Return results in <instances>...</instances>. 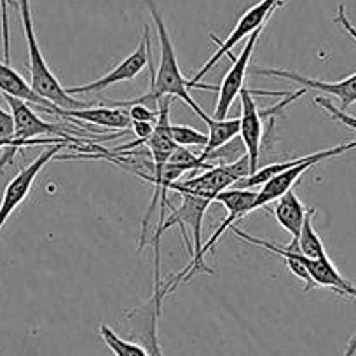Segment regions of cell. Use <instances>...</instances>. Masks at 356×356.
Here are the masks:
<instances>
[{
    "label": "cell",
    "instance_id": "14",
    "mask_svg": "<svg viewBox=\"0 0 356 356\" xmlns=\"http://www.w3.org/2000/svg\"><path fill=\"white\" fill-rule=\"evenodd\" d=\"M273 213H275L278 224L292 236V241L297 243L300 231H302V224L304 218H306L307 208L304 207V203L299 200V196L293 193V189L285 193L282 197H278V200L275 201V210H273Z\"/></svg>",
    "mask_w": 356,
    "mask_h": 356
},
{
    "label": "cell",
    "instance_id": "5",
    "mask_svg": "<svg viewBox=\"0 0 356 356\" xmlns=\"http://www.w3.org/2000/svg\"><path fill=\"white\" fill-rule=\"evenodd\" d=\"M152 47H150V30L149 25L143 29V37L140 40L138 47L129 54L128 58L121 61V63L115 65L108 74H105L104 77L97 79V81L89 82V84L82 86H74V88H67V93L70 97L74 95H93V93H102L105 89H108L111 86L119 84V82L131 81V79L138 77L142 74L143 68L149 65L150 58H152Z\"/></svg>",
    "mask_w": 356,
    "mask_h": 356
},
{
    "label": "cell",
    "instance_id": "24",
    "mask_svg": "<svg viewBox=\"0 0 356 356\" xmlns=\"http://www.w3.org/2000/svg\"><path fill=\"white\" fill-rule=\"evenodd\" d=\"M335 23H339V25L344 26L346 32H348L349 35L356 40V29L351 25V23H349L348 16H346V11H344V6L342 4L339 6V9H337V18H335Z\"/></svg>",
    "mask_w": 356,
    "mask_h": 356
},
{
    "label": "cell",
    "instance_id": "15",
    "mask_svg": "<svg viewBox=\"0 0 356 356\" xmlns=\"http://www.w3.org/2000/svg\"><path fill=\"white\" fill-rule=\"evenodd\" d=\"M201 118V121H204V124L208 126V142L207 145L201 150V157L207 161L208 154H211L213 150L220 149L225 143H229L231 140H234L236 136H239V118L234 119H215L211 115L204 114L203 111L197 114Z\"/></svg>",
    "mask_w": 356,
    "mask_h": 356
},
{
    "label": "cell",
    "instance_id": "12",
    "mask_svg": "<svg viewBox=\"0 0 356 356\" xmlns=\"http://www.w3.org/2000/svg\"><path fill=\"white\" fill-rule=\"evenodd\" d=\"M58 118L67 119L72 122H88V124L104 126L108 129H126L131 126V118H129L128 108L124 107H88L81 111H63L60 108Z\"/></svg>",
    "mask_w": 356,
    "mask_h": 356
},
{
    "label": "cell",
    "instance_id": "11",
    "mask_svg": "<svg viewBox=\"0 0 356 356\" xmlns=\"http://www.w3.org/2000/svg\"><path fill=\"white\" fill-rule=\"evenodd\" d=\"M0 91L13 98L26 102V104L35 105V107H39V111L47 112V114L51 115H58V112H60V107H56V105L51 104L49 100L40 97L35 89L32 88V84H29V82H26L11 65L6 63V61L4 63L0 61Z\"/></svg>",
    "mask_w": 356,
    "mask_h": 356
},
{
    "label": "cell",
    "instance_id": "13",
    "mask_svg": "<svg viewBox=\"0 0 356 356\" xmlns=\"http://www.w3.org/2000/svg\"><path fill=\"white\" fill-rule=\"evenodd\" d=\"M304 264H306V269L314 285L325 286V289L334 290L339 296L356 300V286L335 269L334 262L328 259V255L321 257V259H304Z\"/></svg>",
    "mask_w": 356,
    "mask_h": 356
},
{
    "label": "cell",
    "instance_id": "17",
    "mask_svg": "<svg viewBox=\"0 0 356 356\" xmlns=\"http://www.w3.org/2000/svg\"><path fill=\"white\" fill-rule=\"evenodd\" d=\"M100 335L114 356H150L142 344L119 337L108 325H100Z\"/></svg>",
    "mask_w": 356,
    "mask_h": 356
},
{
    "label": "cell",
    "instance_id": "26",
    "mask_svg": "<svg viewBox=\"0 0 356 356\" xmlns=\"http://www.w3.org/2000/svg\"><path fill=\"white\" fill-rule=\"evenodd\" d=\"M16 2H18V0H16Z\"/></svg>",
    "mask_w": 356,
    "mask_h": 356
},
{
    "label": "cell",
    "instance_id": "23",
    "mask_svg": "<svg viewBox=\"0 0 356 356\" xmlns=\"http://www.w3.org/2000/svg\"><path fill=\"white\" fill-rule=\"evenodd\" d=\"M131 126H133V131H135L136 138L142 140V142H145V143H147V140H149V138H150V135H152L154 126H156V124H152V122L133 121V122H131Z\"/></svg>",
    "mask_w": 356,
    "mask_h": 356
},
{
    "label": "cell",
    "instance_id": "18",
    "mask_svg": "<svg viewBox=\"0 0 356 356\" xmlns=\"http://www.w3.org/2000/svg\"><path fill=\"white\" fill-rule=\"evenodd\" d=\"M170 133L178 147H204L208 142V135L191 128V126L171 124Z\"/></svg>",
    "mask_w": 356,
    "mask_h": 356
},
{
    "label": "cell",
    "instance_id": "8",
    "mask_svg": "<svg viewBox=\"0 0 356 356\" xmlns=\"http://www.w3.org/2000/svg\"><path fill=\"white\" fill-rule=\"evenodd\" d=\"M4 100L8 102L9 108H11L13 119H15V136L16 140H33V138H44L47 135L61 136V138L68 140H81L70 135L72 129L65 124H54V122H47L40 119L39 115L33 112L30 104L26 102L13 98L9 95H2Z\"/></svg>",
    "mask_w": 356,
    "mask_h": 356
},
{
    "label": "cell",
    "instance_id": "10",
    "mask_svg": "<svg viewBox=\"0 0 356 356\" xmlns=\"http://www.w3.org/2000/svg\"><path fill=\"white\" fill-rule=\"evenodd\" d=\"M241 100V118H239V136L246 147V154L252 163L253 173L260 166V152H262V138H264V118L259 111L257 104L253 102L252 89L243 88L239 93Z\"/></svg>",
    "mask_w": 356,
    "mask_h": 356
},
{
    "label": "cell",
    "instance_id": "1",
    "mask_svg": "<svg viewBox=\"0 0 356 356\" xmlns=\"http://www.w3.org/2000/svg\"><path fill=\"white\" fill-rule=\"evenodd\" d=\"M147 6H149L150 16H152V22L156 25L157 37H159V47H161V58H159V67L157 70H154L152 65H150V88L143 97L135 98V100L128 102H114V107H129V105L142 104L147 107H152L157 105V102L161 98H180L182 102H186L191 108H193L196 114H200L203 108L196 104V100L193 98L189 89L197 88V89H218L217 86H208V84H194L193 81H187L186 77L180 72L178 67L177 53H175V46L171 42L170 32L166 29V23H164L163 15H161L159 8H157L156 0H147Z\"/></svg>",
    "mask_w": 356,
    "mask_h": 356
},
{
    "label": "cell",
    "instance_id": "19",
    "mask_svg": "<svg viewBox=\"0 0 356 356\" xmlns=\"http://www.w3.org/2000/svg\"><path fill=\"white\" fill-rule=\"evenodd\" d=\"M314 104H316L318 107L323 108V111L327 112V114L330 115L332 119H335V121H339L341 124L348 126V128L355 129V131H356V118H355V115H349L348 112L337 108L334 104H332L330 100H328V98H325V97H316V98H314Z\"/></svg>",
    "mask_w": 356,
    "mask_h": 356
},
{
    "label": "cell",
    "instance_id": "7",
    "mask_svg": "<svg viewBox=\"0 0 356 356\" xmlns=\"http://www.w3.org/2000/svg\"><path fill=\"white\" fill-rule=\"evenodd\" d=\"M262 30L264 26L262 29L255 30V32L248 37V40H246L241 54H239L236 60L232 58L234 63H232V67L229 68L224 81H222L220 88H218V98H217V105H215V114H213L215 119L227 118L232 104H234L236 98L239 97L241 89L245 88V77H246V70H248L250 58H252L253 49H255L257 42H259V37L262 35Z\"/></svg>",
    "mask_w": 356,
    "mask_h": 356
},
{
    "label": "cell",
    "instance_id": "2",
    "mask_svg": "<svg viewBox=\"0 0 356 356\" xmlns=\"http://www.w3.org/2000/svg\"><path fill=\"white\" fill-rule=\"evenodd\" d=\"M19 13H22V23L23 32H25L26 47H29V68H30V84L35 89L40 97L49 100L51 104L56 107L63 108V111H81V108L91 107L86 102L77 100V98L70 97L67 93V89L61 86L56 75L47 65L46 58H44L42 51H40L39 40H37L35 29H33L32 19V9H30V0H18Z\"/></svg>",
    "mask_w": 356,
    "mask_h": 356
},
{
    "label": "cell",
    "instance_id": "4",
    "mask_svg": "<svg viewBox=\"0 0 356 356\" xmlns=\"http://www.w3.org/2000/svg\"><path fill=\"white\" fill-rule=\"evenodd\" d=\"M353 149H356V140L355 142L341 143V145H335L332 147V149H325V150H320V152L309 154V156H304V159L300 161L299 164L282 171V173H278L275 178H271L269 182H266L262 187H260L259 196H257V204H255L257 210H259V208H267V204L275 203L278 197H282L283 194L292 191L293 186L299 182V178L302 177L309 168H313L314 164H320L323 163V161L341 156V154L348 152V150H353Z\"/></svg>",
    "mask_w": 356,
    "mask_h": 356
},
{
    "label": "cell",
    "instance_id": "22",
    "mask_svg": "<svg viewBox=\"0 0 356 356\" xmlns=\"http://www.w3.org/2000/svg\"><path fill=\"white\" fill-rule=\"evenodd\" d=\"M2 8V39H4V58L6 63H9V22H8V0H0Z\"/></svg>",
    "mask_w": 356,
    "mask_h": 356
},
{
    "label": "cell",
    "instance_id": "9",
    "mask_svg": "<svg viewBox=\"0 0 356 356\" xmlns=\"http://www.w3.org/2000/svg\"><path fill=\"white\" fill-rule=\"evenodd\" d=\"M253 74L267 75V77H280L286 81H293L297 84H302L304 89H314L323 95H330L341 100V111H348L353 104H356V74L342 79V81L330 82L320 81V79H311L306 75H300L299 72L282 70V68H253Z\"/></svg>",
    "mask_w": 356,
    "mask_h": 356
},
{
    "label": "cell",
    "instance_id": "21",
    "mask_svg": "<svg viewBox=\"0 0 356 356\" xmlns=\"http://www.w3.org/2000/svg\"><path fill=\"white\" fill-rule=\"evenodd\" d=\"M0 140H16L15 136V119L11 112H6L0 107Z\"/></svg>",
    "mask_w": 356,
    "mask_h": 356
},
{
    "label": "cell",
    "instance_id": "6",
    "mask_svg": "<svg viewBox=\"0 0 356 356\" xmlns=\"http://www.w3.org/2000/svg\"><path fill=\"white\" fill-rule=\"evenodd\" d=\"M70 143H56V145H49L46 150L39 154L35 161L29 164V166L23 168L11 182L8 184L4 191V196H2V203H0V231L6 225V222L9 220L13 213H15L16 208L26 200V196L30 194L33 182H35L37 175L42 171V168L49 163L51 159L58 156L61 150L68 149Z\"/></svg>",
    "mask_w": 356,
    "mask_h": 356
},
{
    "label": "cell",
    "instance_id": "25",
    "mask_svg": "<svg viewBox=\"0 0 356 356\" xmlns=\"http://www.w3.org/2000/svg\"><path fill=\"white\" fill-rule=\"evenodd\" d=\"M355 355H356V332H355V335L349 339L348 344H346L344 353H342V356H355Z\"/></svg>",
    "mask_w": 356,
    "mask_h": 356
},
{
    "label": "cell",
    "instance_id": "3",
    "mask_svg": "<svg viewBox=\"0 0 356 356\" xmlns=\"http://www.w3.org/2000/svg\"><path fill=\"white\" fill-rule=\"evenodd\" d=\"M283 4H285V0H260L259 4L252 6V8H250L248 11H246L245 15L239 18V22L236 23L234 30H232V32L229 33V35L225 37L222 42L213 35V33H211L210 37L213 39V42L217 44L218 47H217V51H215L213 56H211L210 60H208L207 63L201 67V70L193 77L194 84H201L200 82L201 79L207 75V72H210L211 68L217 65V61L220 60V58H224V56L231 58L232 47H234L238 42H241L243 39H246V37L252 35L255 30L266 26L267 19L271 18L273 13H275L278 8H282Z\"/></svg>",
    "mask_w": 356,
    "mask_h": 356
},
{
    "label": "cell",
    "instance_id": "20",
    "mask_svg": "<svg viewBox=\"0 0 356 356\" xmlns=\"http://www.w3.org/2000/svg\"><path fill=\"white\" fill-rule=\"evenodd\" d=\"M124 108H128L131 122L142 121V122H152V124H156L157 122V111H150V107H147V105L135 104V105H129V107H124Z\"/></svg>",
    "mask_w": 356,
    "mask_h": 356
},
{
    "label": "cell",
    "instance_id": "16",
    "mask_svg": "<svg viewBox=\"0 0 356 356\" xmlns=\"http://www.w3.org/2000/svg\"><path fill=\"white\" fill-rule=\"evenodd\" d=\"M316 213L314 208H307L306 218H304L302 231H300L299 239H297V245H299V252L302 253L306 259H321V257L327 255V250H325L323 241L318 236L316 229L313 225V217Z\"/></svg>",
    "mask_w": 356,
    "mask_h": 356
}]
</instances>
